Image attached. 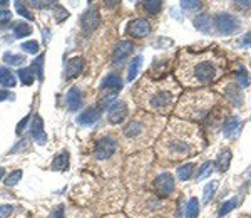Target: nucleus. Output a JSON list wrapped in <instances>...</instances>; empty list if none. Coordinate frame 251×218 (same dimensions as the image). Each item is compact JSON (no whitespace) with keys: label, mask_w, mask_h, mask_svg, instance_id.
<instances>
[{"label":"nucleus","mask_w":251,"mask_h":218,"mask_svg":"<svg viewBox=\"0 0 251 218\" xmlns=\"http://www.w3.org/2000/svg\"><path fill=\"white\" fill-rule=\"evenodd\" d=\"M226 60L216 52H181L179 66H177V78L186 86H203L213 82L221 76Z\"/></svg>","instance_id":"nucleus-1"},{"label":"nucleus","mask_w":251,"mask_h":218,"mask_svg":"<svg viewBox=\"0 0 251 218\" xmlns=\"http://www.w3.org/2000/svg\"><path fill=\"white\" fill-rule=\"evenodd\" d=\"M201 136L196 128L173 121L159 143V155L168 160H183L201 149Z\"/></svg>","instance_id":"nucleus-2"},{"label":"nucleus","mask_w":251,"mask_h":218,"mask_svg":"<svg viewBox=\"0 0 251 218\" xmlns=\"http://www.w3.org/2000/svg\"><path fill=\"white\" fill-rule=\"evenodd\" d=\"M141 91H144V96L141 101H144V106L151 111L157 112H168L169 108L173 106L176 96L179 94V87L174 84L171 78L157 82H141Z\"/></svg>","instance_id":"nucleus-3"},{"label":"nucleus","mask_w":251,"mask_h":218,"mask_svg":"<svg viewBox=\"0 0 251 218\" xmlns=\"http://www.w3.org/2000/svg\"><path fill=\"white\" fill-rule=\"evenodd\" d=\"M214 103V98L211 92L208 91H198L191 92V94H186L183 99L177 104L176 112L179 116H184L188 119H204L209 114Z\"/></svg>","instance_id":"nucleus-4"},{"label":"nucleus","mask_w":251,"mask_h":218,"mask_svg":"<svg viewBox=\"0 0 251 218\" xmlns=\"http://www.w3.org/2000/svg\"><path fill=\"white\" fill-rule=\"evenodd\" d=\"M117 149V141L112 136H102L94 146V156L97 160H109Z\"/></svg>","instance_id":"nucleus-5"},{"label":"nucleus","mask_w":251,"mask_h":218,"mask_svg":"<svg viewBox=\"0 0 251 218\" xmlns=\"http://www.w3.org/2000/svg\"><path fill=\"white\" fill-rule=\"evenodd\" d=\"M216 29L221 34H233L240 29V20L229 14H220L216 17Z\"/></svg>","instance_id":"nucleus-6"},{"label":"nucleus","mask_w":251,"mask_h":218,"mask_svg":"<svg viewBox=\"0 0 251 218\" xmlns=\"http://www.w3.org/2000/svg\"><path fill=\"white\" fill-rule=\"evenodd\" d=\"M154 190L159 196H168L171 195V191L174 190V178L171 173H163L154 180Z\"/></svg>","instance_id":"nucleus-7"},{"label":"nucleus","mask_w":251,"mask_h":218,"mask_svg":"<svg viewBox=\"0 0 251 218\" xmlns=\"http://www.w3.org/2000/svg\"><path fill=\"white\" fill-rule=\"evenodd\" d=\"M127 34L132 35V37H146V35L151 34V24L146 19L132 20L127 26Z\"/></svg>","instance_id":"nucleus-8"},{"label":"nucleus","mask_w":251,"mask_h":218,"mask_svg":"<svg viewBox=\"0 0 251 218\" xmlns=\"http://www.w3.org/2000/svg\"><path fill=\"white\" fill-rule=\"evenodd\" d=\"M126 116H127V106H126L123 101H117V103H114L109 108L107 119L111 124H121L126 119Z\"/></svg>","instance_id":"nucleus-9"},{"label":"nucleus","mask_w":251,"mask_h":218,"mask_svg":"<svg viewBox=\"0 0 251 218\" xmlns=\"http://www.w3.org/2000/svg\"><path fill=\"white\" fill-rule=\"evenodd\" d=\"M100 24V15L99 12H97L96 9H89L86 14L82 15V19H80V26H82V30L84 32H92L96 30L97 27H99Z\"/></svg>","instance_id":"nucleus-10"},{"label":"nucleus","mask_w":251,"mask_h":218,"mask_svg":"<svg viewBox=\"0 0 251 218\" xmlns=\"http://www.w3.org/2000/svg\"><path fill=\"white\" fill-rule=\"evenodd\" d=\"M134 51V44L131 40H121L114 47V54H112V60L114 62H124V59H127L131 55V52Z\"/></svg>","instance_id":"nucleus-11"},{"label":"nucleus","mask_w":251,"mask_h":218,"mask_svg":"<svg viewBox=\"0 0 251 218\" xmlns=\"http://www.w3.org/2000/svg\"><path fill=\"white\" fill-rule=\"evenodd\" d=\"M241 119L236 118V116H231V118H228L225 121V124H223V135H225V138L228 139H233L234 136L240 133L241 129Z\"/></svg>","instance_id":"nucleus-12"},{"label":"nucleus","mask_w":251,"mask_h":218,"mask_svg":"<svg viewBox=\"0 0 251 218\" xmlns=\"http://www.w3.org/2000/svg\"><path fill=\"white\" fill-rule=\"evenodd\" d=\"M66 106L69 111H77L82 106V94H80L77 87L69 89V92L66 94Z\"/></svg>","instance_id":"nucleus-13"},{"label":"nucleus","mask_w":251,"mask_h":218,"mask_svg":"<svg viewBox=\"0 0 251 218\" xmlns=\"http://www.w3.org/2000/svg\"><path fill=\"white\" fill-rule=\"evenodd\" d=\"M84 69V60L80 57H72L66 64V79H74L82 72Z\"/></svg>","instance_id":"nucleus-14"},{"label":"nucleus","mask_w":251,"mask_h":218,"mask_svg":"<svg viewBox=\"0 0 251 218\" xmlns=\"http://www.w3.org/2000/svg\"><path fill=\"white\" fill-rule=\"evenodd\" d=\"M99 119H100V112L97 111L96 108L87 109V111L80 112V114L77 116V123L80 124V126H92V124H96Z\"/></svg>","instance_id":"nucleus-15"},{"label":"nucleus","mask_w":251,"mask_h":218,"mask_svg":"<svg viewBox=\"0 0 251 218\" xmlns=\"http://www.w3.org/2000/svg\"><path fill=\"white\" fill-rule=\"evenodd\" d=\"M32 138L35 141H39L40 144H44L47 141V135L44 131V126H42V119L40 116H34V123H32Z\"/></svg>","instance_id":"nucleus-16"},{"label":"nucleus","mask_w":251,"mask_h":218,"mask_svg":"<svg viewBox=\"0 0 251 218\" xmlns=\"http://www.w3.org/2000/svg\"><path fill=\"white\" fill-rule=\"evenodd\" d=\"M100 87L102 89H111V91H119L121 87H123V81L117 74H107L106 78L102 79V82H100Z\"/></svg>","instance_id":"nucleus-17"},{"label":"nucleus","mask_w":251,"mask_h":218,"mask_svg":"<svg viewBox=\"0 0 251 218\" xmlns=\"http://www.w3.org/2000/svg\"><path fill=\"white\" fill-rule=\"evenodd\" d=\"M194 27H196L198 30L204 32V34H209L213 29V20L208 14H201L194 19Z\"/></svg>","instance_id":"nucleus-18"},{"label":"nucleus","mask_w":251,"mask_h":218,"mask_svg":"<svg viewBox=\"0 0 251 218\" xmlns=\"http://www.w3.org/2000/svg\"><path fill=\"white\" fill-rule=\"evenodd\" d=\"M143 129H144V124L141 123V121L134 119L124 128V135H126V138L134 139V138H137V136L141 135V133H143Z\"/></svg>","instance_id":"nucleus-19"},{"label":"nucleus","mask_w":251,"mask_h":218,"mask_svg":"<svg viewBox=\"0 0 251 218\" xmlns=\"http://www.w3.org/2000/svg\"><path fill=\"white\" fill-rule=\"evenodd\" d=\"M52 169L55 171H64V169L69 168V153L67 151H60L57 156L52 161Z\"/></svg>","instance_id":"nucleus-20"},{"label":"nucleus","mask_w":251,"mask_h":218,"mask_svg":"<svg viewBox=\"0 0 251 218\" xmlns=\"http://www.w3.org/2000/svg\"><path fill=\"white\" fill-rule=\"evenodd\" d=\"M225 94H226V98L231 99V103L234 104V106H241L243 104V101H241L243 96H241L240 89H238V86H234V84H229V86L226 87Z\"/></svg>","instance_id":"nucleus-21"},{"label":"nucleus","mask_w":251,"mask_h":218,"mask_svg":"<svg viewBox=\"0 0 251 218\" xmlns=\"http://www.w3.org/2000/svg\"><path fill=\"white\" fill-rule=\"evenodd\" d=\"M229 163H231V151L229 149H223L214 164L220 168V171H226L229 168Z\"/></svg>","instance_id":"nucleus-22"},{"label":"nucleus","mask_w":251,"mask_h":218,"mask_svg":"<svg viewBox=\"0 0 251 218\" xmlns=\"http://www.w3.org/2000/svg\"><path fill=\"white\" fill-rule=\"evenodd\" d=\"M20 81H22L24 86H32L35 81V72L32 71V67H24V69H19L17 71Z\"/></svg>","instance_id":"nucleus-23"},{"label":"nucleus","mask_w":251,"mask_h":218,"mask_svg":"<svg viewBox=\"0 0 251 218\" xmlns=\"http://www.w3.org/2000/svg\"><path fill=\"white\" fill-rule=\"evenodd\" d=\"M15 76L12 74L9 69L5 67H0V86H5V87H14L15 86Z\"/></svg>","instance_id":"nucleus-24"},{"label":"nucleus","mask_w":251,"mask_h":218,"mask_svg":"<svg viewBox=\"0 0 251 218\" xmlns=\"http://www.w3.org/2000/svg\"><path fill=\"white\" fill-rule=\"evenodd\" d=\"M184 215L186 218H196L200 215V201H198V198H189L184 208Z\"/></svg>","instance_id":"nucleus-25"},{"label":"nucleus","mask_w":251,"mask_h":218,"mask_svg":"<svg viewBox=\"0 0 251 218\" xmlns=\"http://www.w3.org/2000/svg\"><path fill=\"white\" fill-rule=\"evenodd\" d=\"M141 66H143V57L141 55H137V57L132 59L131 66H129V72H127V81H134L137 72H139Z\"/></svg>","instance_id":"nucleus-26"},{"label":"nucleus","mask_w":251,"mask_h":218,"mask_svg":"<svg viewBox=\"0 0 251 218\" xmlns=\"http://www.w3.org/2000/svg\"><path fill=\"white\" fill-rule=\"evenodd\" d=\"M193 171H194V164L193 163H186V164H183V166L177 168L176 173H177V178L186 181V180H189L193 176Z\"/></svg>","instance_id":"nucleus-27"},{"label":"nucleus","mask_w":251,"mask_h":218,"mask_svg":"<svg viewBox=\"0 0 251 218\" xmlns=\"http://www.w3.org/2000/svg\"><path fill=\"white\" fill-rule=\"evenodd\" d=\"M238 203H240V198H238V196H234V198L228 200V201H225V203L221 205V208H220V212H218V215H220V217L228 215L229 212H233L234 207H236Z\"/></svg>","instance_id":"nucleus-28"},{"label":"nucleus","mask_w":251,"mask_h":218,"mask_svg":"<svg viewBox=\"0 0 251 218\" xmlns=\"http://www.w3.org/2000/svg\"><path fill=\"white\" fill-rule=\"evenodd\" d=\"M14 32H15V37H27V35L32 34V27L29 24L19 22L14 26Z\"/></svg>","instance_id":"nucleus-29"},{"label":"nucleus","mask_w":251,"mask_h":218,"mask_svg":"<svg viewBox=\"0 0 251 218\" xmlns=\"http://www.w3.org/2000/svg\"><path fill=\"white\" fill-rule=\"evenodd\" d=\"M3 60L10 66H20V64L25 62V57L24 55H19V54H10V52H5L3 54Z\"/></svg>","instance_id":"nucleus-30"},{"label":"nucleus","mask_w":251,"mask_h":218,"mask_svg":"<svg viewBox=\"0 0 251 218\" xmlns=\"http://www.w3.org/2000/svg\"><path fill=\"white\" fill-rule=\"evenodd\" d=\"M216 188H218V181H211V183L206 185V187H204V195H203V201H204V203H209V201L213 200Z\"/></svg>","instance_id":"nucleus-31"},{"label":"nucleus","mask_w":251,"mask_h":218,"mask_svg":"<svg viewBox=\"0 0 251 218\" xmlns=\"http://www.w3.org/2000/svg\"><path fill=\"white\" fill-rule=\"evenodd\" d=\"M32 71L39 76V81L44 79V54H40L39 57L34 60V64H32Z\"/></svg>","instance_id":"nucleus-32"},{"label":"nucleus","mask_w":251,"mask_h":218,"mask_svg":"<svg viewBox=\"0 0 251 218\" xmlns=\"http://www.w3.org/2000/svg\"><path fill=\"white\" fill-rule=\"evenodd\" d=\"M213 166H214V163H211V161H206V163L203 164V166H201L200 173H198V180H204V178H208V176L213 173Z\"/></svg>","instance_id":"nucleus-33"},{"label":"nucleus","mask_w":251,"mask_h":218,"mask_svg":"<svg viewBox=\"0 0 251 218\" xmlns=\"http://www.w3.org/2000/svg\"><path fill=\"white\" fill-rule=\"evenodd\" d=\"M22 51L27 52V54H37V52H39V42H37V40H27V42L22 44Z\"/></svg>","instance_id":"nucleus-34"},{"label":"nucleus","mask_w":251,"mask_h":218,"mask_svg":"<svg viewBox=\"0 0 251 218\" xmlns=\"http://www.w3.org/2000/svg\"><path fill=\"white\" fill-rule=\"evenodd\" d=\"M161 5L163 2H157V0H151V2H144V10L148 14H157L161 10Z\"/></svg>","instance_id":"nucleus-35"},{"label":"nucleus","mask_w":251,"mask_h":218,"mask_svg":"<svg viewBox=\"0 0 251 218\" xmlns=\"http://www.w3.org/2000/svg\"><path fill=\"white\" fill-rule=\"evenodd\" d=\"M236 78H238V86H240V87H246L250 84L248 72H246L245 67H240V71L236 72Z\"/></svg>","instance_id":"nucleus-36"},{"label":"nucleus","mask_w":251,"mask_h":218,"mask_svg":"<svg viewBox=\"0 0 251 218\" xmlns=\"http://www.w3.org/2000/svg\"><path fill=\"white\" fill-rule=\"evenodd\" d=\"M20 178H22V171H20V169H15V171H12L5 178V185L7 187H14V185L19 183Z\"/></svg>","instance_id":"nucleus-37"},{"label":"nucleus","mask_w":251,"mask_h":218,"mask_svg":"<svg viewBox=\"0 0 251 218\" xmlns=\"http://www.w3.org/2000/svg\"><path fill=\"white\" fill-rule=\"evenodd\" d=\"M15 7H17V12L20 15H24L25 19H29V20H34V15L30 14L29 9H27V5H24L22 2H15Z\"/></svg>","instance_id":"nucleus-38"},{"label":"nucleus","mask_w":251,"mask_h":218,"mask_svg":"<svg viewBox=\"0 0 251 218\" xmlns=\"http://www.w3.org/2000/svg\"><path fill=\"white\" fill-rule=\"evenodd\" d=\"M181 7L184 10H196L201 7V2H191V0H186V2H181Z\"/></svg>","instance_id":"nucleus-39"},{"label":"nucleus","mask_w":251,"mask_h":218,"mask_svg":"<svg viewBox=\"0 0 251 218\" xmlns=\"http://www.w3.org/2000/svg\"><path fill=\"white\" fill-rule=\"evenodd\" d=\"M14 212V207L12 205H2L0 207V218H9Z\"/></svg>","instance_id":"nucleus-40"},{"label":"nucleus","mask_w":251,"mask_h":218,"mask_svg":"<svg viewBox=\"0 0 251 218\" xmlns=\"http://www.w3.org/2000/svg\"><path fill=\"white\" fill-rule=\"evenodd\" d=\"M12 19V14L9 10H0V24H5Z\"/></svg>","instance_id":"nucleus-41"},{"label":"nucleus","mask_w":251,"mask_h":218,"mask_svg":"<svg viewBox=\"0 0 251 218\" xmlns=\"http://www.w3.org/2000/svg\"><path fill=\"white\" fill-rule=\"evenodd\" d=\"M50 218H64V207H57L50 213Z\"/></svg>","instance_id":"nucleus-42"},{"label":"nucleus","mask_w":251,"mask_h":218,"mask_svg":"<svg viewBox=\"0 0 251 218\" xmlns=\"http://www.w3.org/2000/svg\"><path fill=\"white\" fill-rule=\"evenodd\" d=\"M234 5H236V9H240V10H250L251 9V2H236Z\"/></svg>","instance_id":"nucleus-43"},{"label":"nucleus","mask_w":251,"mask_h":218,"mask_svg":"<svg viewBox=\"0 0 251 218\" xmlns=\"http://www.w3.org/2000/svg\"><path fill=\"white\" fill-rule=\"evenodd\" d=\"M14 96L10 94L9 91H3V89H0V101H5V99H12Z\"/></svg>","instance_id":"nucleus-44"},{"label":"nucleus","mask_w":251,"mask_h":218,"mask_svg":"<svg viewBox=\"0 0 251 218\" xmlns=\"http://www.w3.org/2000/svg\"><path fill=\"white\" fill-rule=\"evenodd\" d=\"M241 44H243V46H248V47H251V32H248V34H246L245 37L241 39Z\"/></svg>","instance_id":"nucleus-45"},{"label":"nucleus","mask_w":251,"mask_h":218,"mask_svg":"<svg viewBox=\"0 0 251 218\" xmlns=\"http://www.w3.org/2000/svg\"><path fill=\"white\" fill-rule=\"evenodd\" d=\"M27 121H29V118H25V119L22 121V123L19 124V128H17V135H20V133H22V128L25 126V124H27Z\"/></svg>","instance_id":"nucleus-46"},{"label":"nucleus","mask_w":251,"mask_h":218,"mask_svg":"<svg viewBox=\"0 0 251 218\" xmlns=\"http://www.w3.org/2000/svg\"><path fill=\"white\" fill-rule=\"evenodd\" d=\"M3 176V168H0V178Z\"/></svg>","instance_id":"nucleus-47"}]
</instances>
